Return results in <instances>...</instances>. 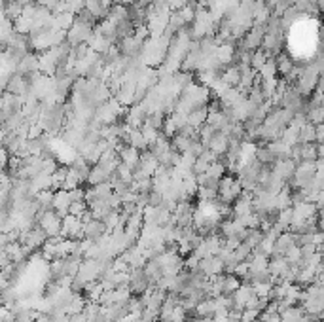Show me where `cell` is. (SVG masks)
I'll list each match as a JSON object with an SVG mask.
<instances>
[{
  "instance_id": "obj_28",
  "label": "cell",
  "mask_w": 324,
  "mask_h": 322,
  "mask_svg": "<svg viewBox=\"0 0 324 322\" xmlns=\"http://www.w3.org/2000/svg\"><path fill=\"white\" fill-rule=\"evenodd\" d=\"M252 290H254L256 296L269 298V296H271V290H273V282H256V284H252Z\"/></svg>"
},
{
  "instance_id": "obj_7",
  "label": "cell",
  "mask_w": 324,
  "mask_h": 322,
  "mask_svg": "<svg viewBox=\"0 0 324 322\" xmlns=\"http://www.w3.org/2000/svg\"><path fill=\"white\" fill-rule=\"evenodd\" d=\"M199 271H203L207 277H216V275L226 273V265L220 256H209L199 262Z\"/></svg>"
},
{
  "instance_id": "obj_15",
  "label": "cell",
  "mask_w": 324,
  "mask_h": 322,
  "mask_svg": "<svg viewBox=\"0 0 324 322\" xmlns=\"http://www.w3.org/2000/svg\"><path fill=\"white\" fill-rule=\"evenodd\" d=\"M127 144L133 146V148H137V150H140V152L150 148L148 140L144 138L142 131H140V129H131L129 125H127Z\"/></svg>"
},
{
  "instance_id": "obj_20",
  "label": "cell",
  "mask_w": 324,
  "mask_h": 322,
  "mask_svg": "<svg viewBox=\"0 0 324 322\" xmlns=\"http://www.w3.org/2000/svg\"><path fill=\"white\" fill-rule=\"evenodd\" d=\"M144 273H146V277L150 279L152 284H158V280L163 277V269H161L158 260H148L146 265H144Z\"/></svg>"
},
{
  "instance_id": "obj_37",
  "label": "cell",
  "mask_w": 324,
  "mask_h": 322,
  "mask_svg": "<svg viewBox=\"0 0 324 322\" xmlns=\"http://www.w3.org/2000/svg\"><path fill=\"white\" fill-rule=\"evenodd\" d=\"M197 322H214L212 316H203V318H197Z\"/></svg>"
},
{
  "instance_id": "obj_9",
  "label": "cell",
  "mask_w": 324,
  "mask_h": 322,
  "mask_svg": "<svg viewBox=\"0 0 324 322\" xmlns=\"http://www.w3.org/2000/svg\"><path fill=\"white\" fill-rule=\"evenodd\" d=\"M106 233H110V231H108L106 224L102 222V220H97V218H93V220H89V222L84 224V239L99 241V239H102V237L106 235Z\"/></svg>"
},
{
  "instance_id": "obj_1",
  "label": "cell",
  "mask_w": 324,
  "mask_h": 322,
  "mask_svg": "<svg viewBox=\"0 0 324 322\" xmlns=\"http://www.w3.org/2000/svg\"><path fill=\"white\" fill-rule=\"evenodd\" d=\"M245 192L241 182L235 174H228L220 180V188H218V199L226 203V205H233L235 201L241 197V193Z\"/></svg>"
},
{
  "instance_id": "obj_4",
  "label": "cell",
  "mask_w": 324,
  "mask_h": 322,
  "mask_svg": "<svg viewBox=\"0 0 324 322\" xmlns=\"http://www.w3.org/2000/svg\"><path fill=\"white\" fill-rule=\"evenodd\" d=\"M63 237L74 239V241L84 239V222H82L80 216L66 214L65 218H63Z\"/></svg>"
},
{
  "instance_id": "obj_18",
  "label": "cell",
  "mask_w": 324,
  "mask_h": 322,
  "mask_svg": "<svg viewBox=\"0 0 324 322\" xmlns=\"http://www.w3.org/2000/svg\"><path fill=\"white\" fill-rule=\"evenodd\" d=\"M254 158L258 159L262 165H267V167H273L277 161H279V158L273 154V150L269 148V144H264V146H260V148H256V156Z\"/></svg>"
},
{
  "instance_id": "obj_17",
  "label": "cell",
  "mask_w": 324,
  "mask_h": 322,
  "mask_svg": "<svg viewBox=\"0 0 324 322\" xmlns=\"http://www.w3.org/2000/svg\"><path fill=\"white\" fill-rule=\"evenodd\" d=\"M216 315V300L214 298H205L203 301L197 303L194 311V316L203 318V316H214Z\"/></svg>"
},
{
  "instance_id": "obj_38",
  "label": "cell",
  "mask_w": 324,
  "mask_h": 322,
  "mask_svg": "<svg viewBox=\"0 0 324 322\" xmlns=\"http://www.w3.org/2000/svg\"><path fill=\"white\" fill-rule=\"evenodd\" d=\"M254 322H262V318H258V320H254Z\"/></svg>"
},
{
  "instance_id": "obj_34",
  "label": "cell",
  "mask_w": 324,
  "mask_h": 322,
  "mask_svg": "<svg viewBox=\"0 0 324 322\" xmlns=\"http://www.w3.org/2000/svg\"><path fill=\"white\" fill-rule=\"evenodd\" d=\"M192 2H194V0H167L169 8H171V10H174V12H178V10H182L184 6L192 4Z\"/></svg>"
},
{
  "instance_id": "obj_21",
  "label": "cell",
  "mask_w": 324,
  "mask_h": 322,
  "mask_svg": "<svg viewBox=\"0 0 324 322\" xmlns=\"http://www.w3.org/2000/svg\"><path fill=\"white\" fill-rule=\"evenodd\" d=\"M195 138H190V136L186 135H180V133H176V135L171 138V148L176 152H180V154H186L188 150H190V146H192V142H194Z\"/></svg>"
},
{
  "instance_id": "obj_16",
  "label": "cell",
  "mask_w": 324,
  "mask_h": 322,
  "mask_svg": "<svg viewBox=\"0 0 324 322\" xmlns=\"http://www.w3.org/2000/svg\"><path fill=\"white\" fill-rule=\"evenodd\" d=\"M222 82H224V84H228L230 87H237L239 82H241V66H239V64H230V66H224Z\"/></svg>"
},
{
  "instance_id": "obj_29",
  "label": "cell",
  "mask_w": 324,
  "mask_h": 322,
  "mask_svg": "<svg viewBox=\"0 0 324 322\" xmlns=\"http://www.w3.org/2000/svg\"><path fill=\"white\" fill-rule=\"evenodd\" d=\"M235 252V258H237L239 262H248V260H250V256H252V248L250 246H248V244L245 243V241H243V243L239 244V248L237 251H233Z\"/></svg>"
},
{
  "instance_id": "obj_31",
  "label": "cell",
  "mask_w": 324,
  "mask_h": 322,
  "mask_svg": "<svg viewBox=\"0 0 324 322\" xmlns=\"http://www.w3.org/2000/svg\"><path fill=\"white\" fill-rule=\"evenodd\" d=\"M260 316H262V311H260V309H245V311L241 313V322H254V320H258Z\"/></svg>"
},
{
  "instance_id": "obj_12",
  "label": "cell",
  "mask_w": 324,
  "mask_h": 322,
  "mask_svg": "<svg viewBox=\"0 0 324 322\" xmlns=\"http://www.w3.org/2000/svg\"><path fill=\"white\" fill-rule=\"evenodd\" d=\"M230 142H231L230 136L226 135V133H222V131H218V133L212 136V140L209 142V150L214 152L218 158H222V156H226V154H228Z\"/></svg>"
},
{
  "instance_id": "obj_22",
  "label": "cell",
  "mask_w": 324,
  "mask_h": 322,
  "mask_svg": "<svg viewBox=\"0 0 324 322\" xmlns=\"http://www.w3.org/2000/svg\"><path fill=\"white\" fill-rule=\"evenodd\" d=\"M148 150H150L152 154L156 156V158H159V156H163L165 152L171 150V138H167V136L163 135V133H161V135H159L158 140H156V142L152 144V146H150V148H148Z\"/></svg>"
},
{
  "instance_id": "obj_26",
  "label": "cell",
  "mask_w": 324,
  "mask_h": 322,
  "mask_svg": "<svg viewBox=\"0 0 324 322\" xmlns=\"http://www.w3.org/2000/svg\"><path fill=\"white\" fill-rule=\"evenodd\" d=\"M82 182H84V180H82V176H80L78 172L74 171L70 165H68V174H66L65 190L72 192V190H76V188H80V184H82Z\"/></svg>"
},
{
  "instance_id": "obj_24",
  "label": "cell",
  "mask_w": 324,
  "mask_h": 322,
  "mask_svg": "<svg viewBox=\"0 0 324 322\" xmlns=\"http://www.w3.org/2000/svg\"><path fill=\"white\" fill-rule=\"evenodd\" d=\"M66 174H68V165H66V167H59L57 171L51 174V178H53V192L65 190Z\"/></svg>"
},
{
  "instance_id": "obj_3",
  "label": "cell",
  "mask_w": 324,
  "mask_h": 322,
  "mask_svg": "<svg viewBox=\"0 0 324 322\" xmlns=\"http://www.w3.org/2000/svg\"><path fill=\"white\" fill-rule=\"evenodd\" d=\"M48 233L44 231L38 224L36 226H32L30 229H27V231H23L21 237H19V243L23 244V246H27L30 252L32 251H38V248H42L44 244L48 243Z\"/></svg>"
},
{
  "instance_id": "obj_19",
  "label": "cell",
  "mask_w": 324,
  "mask_h": 322,
  "mask_svg": "<svg viewBox=\"0 0 324 322\" xmlns=\"http://www.w3.org/2000/svg\"><path fill=\"white\" fill-rule=\"evenodd\" d=\"M209 120V108L203 106V108H197L194 112H190L188 114V123L195 129H201V125H205Z\"/></svg>"
},
{
  "instance_id": "obj_6",
  "label": "cell",
  "mask_w": 324,
  "mask_h": 322,
  "mask_svg": "<svg viewBox=\"0 0 324 322\" xmlns=\"http://www.w3.org/2000/svg\"><path fill=\"white\" fill-rule=\"evenodd\" d=\"M118 154H120V161H122L123 165H127L129 169L137 171L138 167H140V154H142L140 150L133 148L129 144H122V146L118 148Z\"/></svg>"
},
{
  "instance_id": "obj_10",
  "label": "cell",
  "mask_w": 324,
  "mask_h": 322,
  "mask_svg": "<svg viewBox=\"0 0 324 322\" xmlns=\"http://www.w3.org/2000/svg\"><path fill=\"white\" fill-rule=\"evenodd\" d=\"M70 205H72L70 192H68V190H57V192H55V197H53V210H55L61 218H65V216L68 214V210H70Z\"/></svg>"
},
{
  "instance_id": "obj_8",
  "label": "cell",
  "mask_w": 324,
  "mask_h": 322,
  "mask_svg": "<svg viewBox=\"0 0 324 322\" xmlns=\"http://www.w3.org/2000/svg\"><path fill=\"white\" fill-rule=\"evenodd\" d=\"M254 212V193L243 192L235 203H233V216L235 218H243L246 214Z\"/></svg>"
},
{
  "instance_id": "obj_5",
  "label": "cell",
  "mask_w": 324,
  "mask_h": 322,
  "mask_svg": "<svg viewBox=\"0 0 324 322\" xmlns=\"http://www.w3.org/2000/svg\"><path fill=\"white\" fill-rule=\"evenodd\" d=\"M131 280H129V288L133 296H142L144 292H148V288L152 287L150 279L146 277L144 273V267H137V269H129Z\"/></svg>"
},
{
  "instance_id": "obj_30",
  "label": "cell",
  "mask_w": 324,
  "mask_h": 322,
  "mask_svg": "<svg viewBox=\"0 0 324 322\" xmlns=\"http://www.w3.org/2000/svg\"><path fill=\"white\" fill-rule=\"evenodd\" d=\"M140 131H142L144 138L148 140V144H150V146H152L154 142H156V140L159 138V135H161V131H158V129L150 127V125H146V123L142 125V129H140Z\"/></svg>"
},
{
  "instance_id": "obj_32",
  "label": "cell",
  "mask_w": 324,
  "mask_h": 322,
  "mask_svg": "<svg viewBox=\"0 0 324 322\" xmlns=\"http://www.w3.org/2000/svg\"><path fill=\"white\" fill-rule=\"evenodd\" d=\"M209 167H210L209 161H205L203 158H197V159H195V165H194V174H195V176L205 174V172L209 171Z\"/></svg>"
},
{
  "instance_id": "obj_14",
  "label": "cell",
  "mask_w": 324,
  "mask_h": 322,
  "mask_svg": "<svg viewBox=\"0 0 324 322\" xmlns=\"http://www.w3.org/2000/svg\"><path fill=\"white\" fill-rule=\"evenodd\" d=\"M138 169H140L146 176H154L156 171L159 169L158 158H156L150 150H144L142 154H140V167H138Z\"/></svg>"
},
{
  "instance_id": "obj_13",
  "label": "cell",
  "mask_w": 324,
  "mask_h": 322,
  "mask_svg": "<svg viewBox=\"0 0 324 322\" xmlns=\"http://www.w3.org/2000/svg\"><path fill=\"white\" fill-rule=\"evenodd\" d=\"M296 244V235L292 231H284L281 233V237L275 241V251L273 256H284L286 258V252Z\"/></svg>"
},
{
  "instance_id": "obj_35",
  "label": "cell",
  "mask_w": 324,
  "mask_h": 322,
  "mask_svg": "<svg viewBox=\"0 0 324 322\" xmlns=\"http://www.w3.org/2000/svg\"><path fill=\"white\" fill-rule=\"evenodd\" d=\"M70 322H89L87 320V315L82 311V313H74V315H70Z\"/></svg>"
},
{
  "instance_id": "obj_36",
  "label": "cell",
  "mask_w": 324,
  "mask_h": 322,
  "mask_svg": "<svg viewBox=\"0 0 324 322\" xmlns=\"http://www.w3.org/2000/svg\"><path fill=\"white\" fill-rule=\"evenodd\" d=\"M317 226H318V231H322V233H324V216H318Z\"/></svg>"
},
{
  "instance_id": "obj_23",
  "label": "cell",
  "mask_w": 324,
  "mask_h": 322,
  "mask_svg": "<svg viewBox=\"0 0 324 322\" xmlns=\"http://www.w3.org/2000/svg\"><path fill=\"white\" fill-rule=\"evenodd\" d=\"M53 197H55V192L53 190H46V192H40L36 195V201L40 205V210H53Z\"/></svg>"
},
{
  "instance_id": "obj_27",
  "label": "cell",
  "mask_w": 324,
  "mask_h": 322,
  "mask_svg": "<svg viewBox=\"0 0 324 322\" xmlns=\"http://www.w3.org/2000/svg\"><path fill=\"white\" fill-rule=\"evenodd\" d=\"M87 210H89V205H87V201L86 199H82V201H72V205H70V210H68V214L72 216H82L86 214Z\"/></svg>"
},
{
  "instance_id": "obj_25",
  "label": "cell",
  "mask_w": 324,
  "mask_h": 322,
  "mask_svg": "<svg viewBox=\"0 0 324 322\" xmlns=\"http://www.w3.org/2000/svg\"><path fill=\"white\" fill-rule=\"evenodd\" d=\"M264 235H266V233H264V231H262L260 228H258V229H248L245 243L248 244V246H250L252 251H256V248L260 246V243H262V239H264Z\"/></svg>"
},
{
  "instance_id": "obj_33",
  "label": "cell",
  "mask_w": 324,
  "mask_h": 322,
  "mask_svg": "<svg viewBox=\"0 0 324 322\" xmlns=\"http://www.w3.org/2000/svg\"><path fill=\"white\" fill-rule=\"evenodd\" d=\"M235 275H237L239 279L243 280L246 277V275H248V273H250V262H239V265L237 267H235Z\"/></svg>"
},
{
  "instance_id": "obj_11",
  "label": "cell",
  "mask_w": 324,
  "mask_h": 322,
  "mask_svg": "<svg viewBox=\"0 0 324 322\" xmlns=\"http://www.w3.org/2000/svg\"><path fill=\"white\" fill-rule=\"evenodd\" d=\"M114 176V171H110L108 167H104L102 163H95L91 167V174H89V184L91 186H99V184H104V182H110Z\"/></svg>"
},
{
  "instance_id": "obj_2",
  "label": "cell",
  "mask_w": 324,
  "mask_h": 322,
  "mask_svg": "<svg viewBox=\"0 0 324 322\" xmlns=\"http://www.w3.org/2000/svg\"><path fill=\"white\" fill-rule=\"evenodd\" d=\"M36 224L48 233V237L63 235V218L55 210H40L36 216Z\"/></svg>"
}]
</instances>
